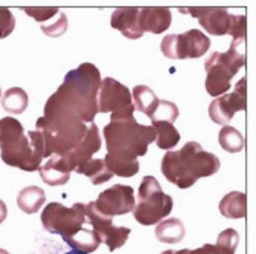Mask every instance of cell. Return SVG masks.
<instances>
[{
  "instance_id": "obj_1",
  "label": "cell",
  "mask_w": 256,
  "mask_h": 254,
  "mask_svg": "<svg viewBox=\"0 0 256 254\" xmlns=\"http://www.w3.org/2000/svg\"><path fill=\"white\" fill-rule=\"evenodd\" d=\"M100 71L92 63H82L64 75L62 86L50 97L43 109V118L82 120L92 124L98 113Z\"/></svg>"
},
{
  "instance_id": "obj_2",
  "label": "cell",
  "mask_w": 256,
  "mask_h": 254,
  "mask_svg": "<svg viewBox=\"0 0 256 254\" xmlns=\"http://www.w3.org/2000/svg\"><path fill=\"white\" fill-rule=\"evenodd\" d=\"M103 133L108 147L103 161L114 176L122 178H130L138 173L140 164L136 158L144 156L149 144L156 138L152 126L138 124L134 117L110 121L106 124Z\"/></svg>"
},
{
  "instance_id": "obj_3",
  "label": "cell",
  "mask_w": 256,
  "mask_h": 254,
  "mask_svg": "<svg viewBox=\"0 0 256 254\" xmlns=\"http://www.w3.org/2000/svg\"><path fill=\"white\" fill-rule=\"evenodd\" d=\"M221 167L220 158L190 141L180 150H169L162 156L161 173L178 189H189L200 178L215 175Z\"/></svg>"
},
{
  "instance_id": "obj_4",
  "label": "cell",
  "mask_w": 256,
  "mask_h": 254,
  "mask_svg": "<svg viewBox=\"0 0 256 254\" xmlns=\"http://www.w3.org/2000/svg\"><path fill=\"white\" fill-rule=\"evenodd\" d=\"M0 158L11 167L25 172L38 170L44 158L43 138L37 130L25 133L22 123L12 117L0 120Z\"/></svg>"
},
{
  "instance_id": "obj_5",
  "label": "cell",
  "mask_w": 256,
  "mask_h": 254,
  "mask_svg": "<svg viewBox=\"0 0 256 254\" xmlns=\"http://www.w3.org/2000/svg\"><path fill=\"white\" fill-rule=\"evenodd\" d=\"M246 66V38L234 40L227 52H214L206 60V90L215 98L230 89V81Z\"/></svg>"
},
{
  "instance_id": "obj_6",
  "label": "cell",
  "mask_w": 256,
  "mask_h": 254,
  "mask_svg": "<svg viewBox=\"0 0 256 254\" xmlns=\"http://www.w3.org/2000/svg\"><path fill=\"white\" fill-rule=\"evenodd\" d=\"M138 204L134 209V218L142 225H155L168 218L174 209V201L162 192L154 176H144L138 189Z\"/></svg>"
},
{
  "instance_id": "obj_7",
  "label": "cell",
  "mask_w": 256,
  "mask_h": 254,
  "mask_svg": "<svg viewBox=\"0 0 256 254\" xmlns=\"http://www.w3.org/2000/svg\"><path fill=\"white\" fill-rule=\"evenodd\" d=\"M181 12H189L198 18L200 25L210 35H227L230 34L234 40L246 38L247 34V17L230 14L221 6H194L180 8Z\"/></svg>"
},
{
  "instance_id": "obj_8",
  "label": "cell",
  "mask_w": 256,
  "mask_h": 254,
  "mask_svg": "<svg viewBox=\"0 0 256 254\" xmlns=\"http://www.w3.org/2000/svg\"><path fill=\"white\" fill-rule=\"evenodd\" d=\"M40 221L50 233L60 235L63 241L74 236L78 230H82L88 224L84 205L80 202L74 204L71 209H68V207L58 202H51L42 212Z\"/></svg>"
},
{
  "instance_id": "obj_9",
  "label": "cell",
  "mask_w": 256,
  "mask_h": 254,
  "mask_svg": "<svg viewBox=\"0 0 256 254\" xmlns=\"http://www.w3.org/2000/svg\"><path fill=\"white\" fill-rule=\"evenodd\" d=\"M98 113L110 112V121L129 120L134 117V103L130 90L120 81L106 77L98 90Z\"/></svg>"
},
{
  "instance_id": "obj_10",
  "label": "cell",
  "mask_w": 256,
  "mask_h": 254,
  "mask_svg": "<svg viewBox=\"0 0 256 254\" xmlns=\"http://www.w3.org/2000/svg\"><path fill=\"white\" fill-rule=\"evenodd\" d=\"M210 48V38L200 29L184 34H169L161 40V52L172 60L200 58Z\"/></svg>"
},
{
  "instance_id": "obj_11",
  "label": "cell",
  "mask_w": 256,
  "mask_h": 254,
  "mask_svg": "<svg viewBox=\"0 0 256 254\" xmlns=\"http://www.w3.org/2000/svg\"><path fill=\"white\" fill-rule=\"evenodd\" d=\"M90 205L98 215L109 219H112L114 216L130 213L135 209L134 189L130 186L117 184V186H112L102 192L94 202H90Z\"/></svg>"
},
{
  "instance_id": "obj_12",
  "label": "cell",
  "mask_w": 256,
  "mask_h": 254,
  "mask_svg": "<svg viewBox=\"0 0 256 254\" xmlns=\"http://www.w3.org/2000/svg\"><path fill=\"white\" fill-rule=\"evenodd\" d=\"M247 107V78L242 77L234 92L230 94L221 95L216 100H214L208 106V117L216 124L227 126L232 118L235 117V113L240 110H246Z\"/></svg>"
},
{
  "instance_id": "obj_13",
  "label": "cell",
  "mask_w": 256,
  "mask_h": 254,
  "mask_svg": "<svg viewBox=\"0 0 256 254\" xmlns=\"http://www.w3.org/2000/svg\"><path fill=\"white\" fill-rule=\"evenodd\" d=\"M84 215L89 221V225L96 230V233L100 236L102 242L106 244L109 251H115L117 248H122L126 244V241L130 235L129 228L115 227L112 224V219L98 215L94 209H92L90 202L84 205Z\"/></svg>"
},
{
  "instance_id": "obj_14",
  "label": "cell",
  "mask_w": 256,
  "mask_h": 254,
  "mask_svg": "<svg viewBox=\"0 0 256 254\" xmlns=\"http://www.w3.org/2000/svg\"><path fill=\"white\" fill-rule=\"evenodd\" d=\"M102 147V136H100V130L97 127V124H89L86 136L83 138V141L69 153H66L64 156H62L68 166L71 167V170H76L77 167H80L82 164L88 163L89 159H92V155L97 153Z\"/></svg>"
},
{
  "instance_id": "obj_15",
  "label": "cell",
  "mask_w": 256,
  "mask_h": 254,
  "mask_svg": "<svg viewBox=\"0 0 256 254\" xmlns=\"http://www.w3.org/2000/svg\"><path fill=\"white\" fill-rule=\"evenodd\" d=\"M140 29L144 32L161 34L164 32L172 23V12L166 6H144L138 12Z\"/></svg>"
},
{
  "instance_id": "obj_16",
  "label": "cell",
  "mask_w": 256,
  "mask_h": 254,
  "mask_svg": "<svg viewBox=\"0 0 256 254\" xmlns=\"http://www.w3.org/2000/svg\"><path fill=\"white\" fill-rule=\"evenodd\" d=\"M138 12L140 8L135 6L117 8L110 17V26L114 29H118L126 38L130 40L143 37V31L140 29V23H138Z\"/></svg>"
},
{
  "instance_id": "obj_17",
  "label": "cell",
  "mask_w": 256,
  "mask_h": 254,
  "mask_svg": "<svg viewBox=\"0 0 256 254\" xmlns=\"http://www.w3.org/2000/svg\"><path fill=\"white\" fill-rule=\"evenodd\" d=\"M71 167L68 166L66 161L62 156L52 155L48 161L44 163V166L38 167L40 178L44 184H48L51 187L56 186H63L71 178Z\"/></svg>"
},
{
  "instance_id": "obj_18",
  "label": "cell",
  "mask_w": 256,
  "mask_h": 254,
  "mask_svg": "<svg viewBox=\"0 0 256 254\" xmlns=\"http://www.w3.org/2000/svg\"><path fill=\"white\" fill-rule=\"evenodd\" d=\"M64 242L69 247H72V250H76V251H80L83 254H89V253H94L100 247L102 239L96 233V230L89 225V221H88V224L82 230H78L74 236L68 238Z\"/></svg>"
},
{
  "instance_id": "obj_19",
  "label": "cell",
  "mask_w": 256,
  "mask_h": 254,
  "mask_svg": "<svg viewBox=\"0 0 256 254\" xmlns=\"http://www.w3.org/2000/svg\"><path fill=\"white\" fill-rule=\"evenodd\" d=\"M220 213L227 219H241L247 215V196L241 192H230L220 202Z\"/></svg>"
},
{
  "instance_id": "obj_20",
  "label": "cell",
  "mask_w": 256,
  "mask_h": 254,
  "mask_svg": "<svg viewBox=\"0 0 256 254\" xmlns=\"http://www.w3.org/2000/svg\"><path fill=\"white\" fill-rule=\"evenodd\" d=\"M186 228L184 224L176 218H168L158 222L155 228V236L160 242L164 244H178L184 239Z\"/></svg>"
},
{
  "instance_id": "obj_21",
  "label": "cell",
  "mask_w": 256,
  "mask_h": 254,
  "mask_svg": "<svg viewBox=\"0 0 256 254\" xmlns=\"http://www.w3.org/2000/svg\"><path fill=\"white\" fill-rule=\"evenodd\" d=\"M132 100H134V107L148 115L149 118L154 117V112L160 103V98L155 95V92L144 84H138L132 89Z\"/></svg>"
},
{
  "instance_id": "obj_22",
  "label": "cell",
  "mask_w": 256,
  "mask_h": 254,
  "mask_svg": "<svg viewBox=\"0 0 256 254\" xmlns=\"http://www.w3.org/2000/svg\"><path fill=\"white\" fill-rule=\"evenodd\" d=\"M44 201H46L44 190L36 186L25 187L23 190H20L17 196V205L20 207V210L25 212L26 215L37 213L42 209V205L44 204Z\"/></svg>"
},
{
  "instance_id": "obj_23",
  "label": "cell",
  "mask_w": 256,
  "mask_h": 254,
  "mask_svg": "<svg viewBox=\"0 0 256 254\" xmlns=\"http://www.w3.org/2000/svg\"><path fill=\"white\" fill-rule=\"evenodd\" d=\"M152 129L155 130V143L160 149L162 150H169L174 149L180 143V132L175 129L172 123L168 121H154L152 120Z\"/></svg>"
},
{
  "instance_id": "obj_24",
  "label": "cell",
  "mask_w": 256,
  "mask_h": 254,
  "mask_svg": "<svg viewBox=\"0 0 256 254\" xmlns=\"http://www.w3.org/2000/svg\"><path fill=\"white\" fill-rule=\"evenodd\" d=\"M76 172L80 173V175L88 176L92 181L94 186H98V184H103V182H106V181L114 178V175L106 167L103 159H89L88 163H84L80 167H77Z\"/></svg>"
},
{
  "instance_id": "obj_25",
  "label": "cell",
  "mask_w": 256,
  "mask_h": 254,
  "mask_svg": "<svg viewBox=\"0 0 256 254\" xmlns=\"http://www.w3.org/2000/svg\"><path fill=\"white\" fill-rule=\"evenodd\" d=\"M2 107L14 115H20L28 107V94L22 87H11L2 97Z\"/></svg>"
},
{
  "instance_id": "obj_26",
  "label": "cell",
  "mask_w": 256,
  "mask_h": 254,
  "mask_svg": "<svg viewBox=\"0 0 256 254\" xmlns=\"http://www.w3.org/2000/svg\"><path fill=\"white\" fill-rule=\"evenodd\" d=\"M218 141L222 150L228 153H240L246 147V138L244 135L232 126H224L218 135Z\"/></svg>"
},
{
  "instance_id": "obj_27",
  "label": "cell",
  "mask_w": 256,
  "mask_h": 254,
  "mask_svg": "<svg viewBox=\"0 0 256 254\" xmlns=\"http://www.w3.org/2000/svg\"><path fill=\"white\" fill-rule=\"evenodd\" d=\"M240 242L236 230L228 228L218 236L216 245H210V254H235Z\"/></svg>"
},
{
  "instance_id": "obj_28",
  "label": "cell",
  "mask_w": 256,
  "mask_h": 254,
  "mask_svg": "<svg viewBox=\"0 0 256 254\" xmlns=\"http://www.w3.org/2000/svg\"><path fill=\"white\" fill-rule=\"evenodd\" d=\"M180 115V110L176 107L175 103L168 101V100H160L155 112H154V117L150 120L154 121H168V123H174Z\"/></svg>"
},
{
  "instance_id": "obj_29",
  "label": "cell",
  "mask_w": 256,
  "mask_h": 254,
  "mask_svg": "<svg viewBox=\"0 0 256 254\" xmlns=\"http://www.w3.org/2000/svg\"><path fill=\"white\" fill-rule=\"evenodd\" d=\"M16 28V18L10 8L0 6V40L6 38Z\"/></svg>"
},
{
  "instance_id": "obj_30",
  "label": "cell",
  "mask_w": 256,
  "mask_h": 254,
  "mask_svg": "<svg viewBox=\"0 0 256 254\" xmlns=\"http://www.w3.org/2000/svg\"><path fill=\"white\" fill-rule=\"evenodd\" d=\"M40 29H42V32H44L48 37H60V35L64 34L66 29H68V18H66V14H58L57 21H54L52 25H48V26L42 25Z\"/></svg>"
},
{
  "instance_id": "obj_31",
  "label": "cell",
  "mask_w": 256,
  "mask_h": 254,
  "mask_svg": "<svg viewBox=\"0 0 256 254\" xmlns=\"http://www.w3.org/2000/svg\"><path fill=\"white\" fill-rule=\"evenodd\" d=\"M30 17L36 18L37 21H44L51 17H54L56 14H58V8L57 6H50V8H43V6H25L23 8Z\"/></svg>"
},
{
  "instance_id": "obj_32",
  "label": "cell",
  "mask_w": 256,
  "mask_h": 254,
  "mask_svg": "<svg viewBox=\"0 0 256 254\" xmlns=\"http://www.w3.org/2000/svg\"><path fill=\"white\" fill-rule=\"evenodd\" d=\"M6 215H8V209H6V204L0 199V224H2L5 219H6Z\"/></svg>"
},
{
  "instance_id": "obj_33",
  "label": "cell",
  "mask_w": 256,
  "mask_h": 254,
  "mask_svg": "<svg viewBox=\"0 0 256 254\" xmlns=\"http://www.w3.org/2000/svg\"><path fill=\"white\" fill-rule=\"evenodd\" d=\"M66 254H83V253H80V251H76V250H72V251H69V253H66Z\"/></svg>"
},
{
  "instance_id": "obj_34",
  "label": "cell",
  "mask_w": 256,
  "mask_h": 254,
  "mask_svg": "<svg viewBox=\"0 0 256 254\" xmlns=\"http://www.w3.org/2000/svg\"><path fill=\"white\" fill-rule=\"evenodd\" d=\"M0 254H10L6 250H4V248H0Z\"/></svg>"
},
{
  "instance_id": "obj_35",
  "label": "cell",
  "mask_w": 256,
  "mask_h": 254,
  "mask_svg": "<svg viewBox=\"0 0 256 254\" xmlns=\"http://www.w3.org/2000/svg\"><path fill=\"white\" fill-rule=\"evenodd\" d=\"M0 97H2V89H0Z\"/></svg>"
}]
</instances>
